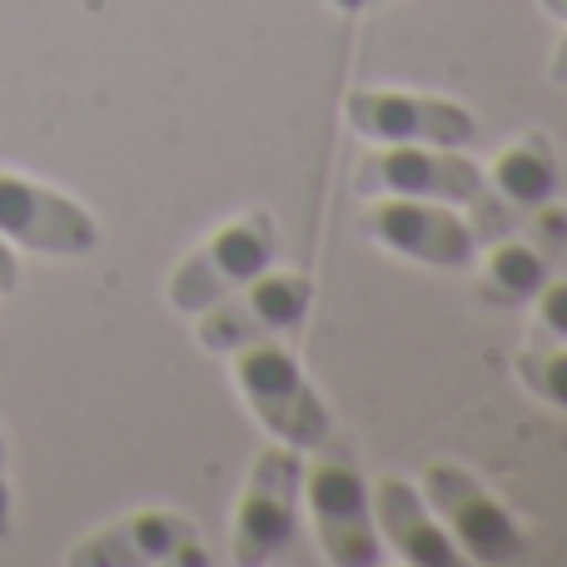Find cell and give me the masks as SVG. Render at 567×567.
I'll return each instance as SVG.
<instances>
[{
  "label": "cell",
  "instance_id": "ba28073f",
  "mask_svg": "<svg viewBox=\"0 0 567 567\" xmlns=\"http://www.w3.org/2000/svg\"><path fill=\"white\" fill-rule=\"evenodd\" d=\"M343 120L369 145H449L468 150L478 140V120L468 105L429 90L403 85H353L343 95Z\"/></svg>",
  "mask_w": 567,
  "mask_h": 567
},
{
  "label": "cell",
  "instance_id": "30bf717a",
  "mask_svg": "<svg viewBox=\"0 0 567 567\" xmlns=\"http://www.w3.org/2000/svg\"><path fill=\"white\" fill-rule=\"evenodd\" d=\"M353 189L363 199L409 195V199H443V205L463 209L483 189V165L468 150H449V145H373L353 165Z\"/></svg>",
  "mask_w": 567,
  "mask_h": 567
},
{
  "label": "cell",
  "instance_id": "6da1fadb",
  "mask_svg": "<svg viewBox=\"0 0 567 567\" xmlns=\"http://www.w3.org/2000/svg\"><path fill=\"white\" fill-rule=\"evenodd\" d=\"M229 359V383L245 399L249 419L269 433L275 443L309 453L333 439V413L323 393L309 383L299 353L279 339H255L245 349L225 353Z\"/></svg>",
  "mask_w": 567,
  "mask_h": 567
},
{
  "label": "cell",
  "instance_id": "9c48e42d",
  "mask_svg": "<svg viewBox=\"0 0 567 567\" xmlns=\"http://www.w3.org/2000/svg\"><path fill=\"white\" fill-rule=\"evenodd\" d=\"M70 567H209L205 533L189 513L175 508H140L105 528L85 533L65 553Z\"/></svg>",
  "mask_w": 567,
  "mask_h": 567
},
{
  "label": "cell",
  "instance_id": "4fadbf2b",
  "mask_svg": "<svg viewBox=\"0 0 567 567\" xmlns=\"http://www.w3.org/2000/svg\"><path fill=\"white\" fill-rule=\"evenodd\" d=\"M468 269H473V289H478L483 303H493V309H528V299L548 284L558 259L518 225L513 235L478 245Z\"/></svg>",
  "mask_w": 567,
  "mask_h": 567
},
{
  "label": "cell",
  "instance_id": "e0dca14e",
  "mask_svg": "<svg viewBox=\"0 0 567 567\" xmlns=\"http://www.w3.org/2000/svg\"><path fill=\"white\" fill-rule=\"evenodd\" d=\"M20 284V255L10 239H0V293H10Z\"/></svg>",
  "mask_w": 567,
  "mask_h": 567
},
{
  "label": "cell",
  "instance_id": "52a82bcc",
  "mask_svg": "<svg viewBox=\"0 0 567 567\" xmlns=\"http://www.w3.org/2000/svg\"><path fill=\"white\" fill-rule=\"evenodd\" d=\"M359 235L393 259H409L423 269H468L478 255L468 215L443 199L409 195H373L359 215Z\"/></svg>",
  "mask_w": 567,
  "mask_h": 567
},
{
  "label": "cell",
  "instance_id": "9a60e30c",
  "mask_svg": "<svg viewBox=\"0 0 567 567\" xmlns=\"http://www.w3.org/2000/svg\"><path fill=\"white\" fill-rule=\"evenodd\" d=\"M513 373L518 383L533 393V399L553 403V409L567 413V343H553V339H528L513 359Z\"/></svg>",
  "mask_w": 567,
  "mask_h": 567
},
{
  "label": "cell",
  "instance_id": "2e32d148",
  "mask_svg": "<svg viewBox=\"0 0 567 567\" xmlns=\"http://www.w3.org/2000/svg\"><path fill=\"white\" fill-rule=\"evenodd\" d=\"M528 339L567 343V269L563 265L553 269L548 284H543V289L528 299Z\"/></svg>",
  "mask_w": 567,
  "mask_h": 567
},
{
  "label": "cell",
  "instance_id": "8fae6325",
  "mask_svg": "<svg viewBox=\"0 0 567 567\" xmlns=\"http://www.w3.org/2000/svg\"><path fill=\"white\" fill-rule=\"evenodd\" d=\"M0 239L50 259H80L100 249V225L80 199L0 169Z\"/></svg>",
  "mask_w": 567,
  "mask_h": 567
},
{
  "label": "cell",
  "instance_id": "7c38bea8",
  "mask_svg": "<svg viewBox=\"0 0 567 567\" xmlns=\"http://www.w3.org/2000/svg\"><path fill=\"white\" fill-rule=\"evenodd\" d=\"M369 508H373V533L379 543L409 567H458V548L449 543L439 513L419 493V483L403 473H383L369 483Z\"/></svg>",
  "mask_w": 567,
  "mask_h": 567
},
{
  "label": "cell",
  "instance_id": "3957f363",
  "mask_svg": "<svg viewBox=\"0 0 567 567\" xmlns=\"http://www.w3.org/2000/svg\"><path fill=\"white\" fill-rule=\"evenodd\" d=\"M279 259V219L269 205H249L239 215H229L225 225H215L165 279V303L175 313L195 319L199 309H209L215 299H225L229 289H239L245 279H255L259 269H269Z\"/></svg>",
  "mask_w": 567,
  "mask_h": 567
},
{
  "label": "cell",
  "instance_id": "277c9868",
  "mask_svg": "<svg viewBox=\"0 0 567 567\" xmlns=\"http://www.w3.org/2000/svg\"><path fill=\"white\" fill-rule=\"evenodd\" d=\"M303 518V453L269 439L245 473L229 518V563L265 567L289 558Z\"/></svg>",
  "mask_w": 567,
  "mask_h": 567
},
{
  "label": "cell",
  "instance_id": "ac0fdd59",
  "mask_svg": "<svg viewBox=\"0 0 567 567\" xmlns=\"http://www.w3.org/2000/svg\"><path fill=\"white\" fill-rule=\"evenodd\" d=\"M0 543H10V478H6V433H0Z\"/></svg>",
  "mask_w": 567,
  "mask_h": 567
},
{
  "label": "cell",
  "instance_id": "8992f818",
  "mask_svg": "<svg viewBox=\"0 0 567 567\" xmlns=\"http://www.w3.org/2000/svg\"><path fill=\"white\" fill-rule=\"evenodd\" d=\"M313 303V279L303 269H259L225 299L195 313V339L205 353H235L255 339H284V333L303 329Z\"/></svg>",
  "mask_w": 567,
  "mask_h": 567
},
{
  "label": "cell",
  "instance_id": "5b68a950",
  "mask_svg": "<svg viewBox=\"0 0 567 567\" xmlns=\"http://www.w3.org/2000/svg\"><path fill=\"white\" fill-rule=\"evenodd\" d=\"M413 483L429 498V508L439 513L443 533H449V543L458 548L463 563L498 567V563H518L528 553V533H523L518 513L463 463L433 458L423 463Z\"/></svg>",
  "mask_w": 567,
  "mask_h": 567
},
{
  "label": "cell",
  "instance_id": "7a4b0ae2",
  "mask_svg": "<svg viewBox=\"0 0 567 567\" xmlns=\"http://www.w3.org/2000/svg\"><path fill=\"white\" fill-rule=\"evenodd\" d=\"M303 518L319 543V558L333 567H373L383 543L373 533L369 478L343 443H319L303 453Z\"/></svg>",
  "mask_w": 567,
  "mask_h": 567
},
{
  "label": "cell",
  "instance_id": "5bb4252c",
  "mask_svg": "<svg viewBox=\"0 0 567 567\" xmlns=\"http://www.w3.org/2000/svg\"><path fill=\"white\" fill-rule=\"evenodd\" d=\"M483 189H488L498 205L518 209H538L543 199L558 195V150H553L548 130H523L513 135L498 155L483 165Z\"/></svg>",
  "mask_w": 567,
  "mask_h": 567
},
{
  "label": "cell",
  "instance_id": "ffe728a7",
  "mask_svg": "<svg viewBox=\"0 0 567 567\" xmlns=\"http://www.w3.org/2000/svg\"><path fill=\"white\" fill-rule=\"evenodd\" d=\"M538 6H543V10H548V16H553V20H563V25H567V0H538Z\"/></svg>",
  "mask_w": 567,
  "mask_h": 567
},
{
  "label": "cell",
  "instance_id": "44dd1931",
  "mask_svg": "<svg viewBox=\"0 0 567 567\" xmlns=\"http://www.w3.org/2000/svg\"><path fill=\"white\" fill-rule=\"evenodd\" d=\"M329 6L333 10H349V16H353V10H369V6H379V0H329Z\"/></svg>",
  "mask_w": 567,
  "mask_h": 567
},
{
  "label": "cell",
  "instance_id": "d6986e66",
  "mask_svg": "<svg viewBox=\"0 0 567 567\" xmlns=\"http://www.w3.org/2000/svg\"><path fill=\"white\" fill-rule=\"evenodd\" d=\"M548 80H553V85H567V30H563V40H558V45H553Z\"/></svg>",
  "mask_w": 567,
  "mask_h": 567
}]
</instances>
